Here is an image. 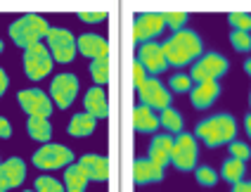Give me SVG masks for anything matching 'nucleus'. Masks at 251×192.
<instances>
[{
    "mask_svg": "<svg viewBox=\"0 0 251 192\" xmlns=\"http://www.w3.org/2000/svg\"><path fill=\"white\" fill-rule=\"evenodd\" d=\"M78 164L85 168L88 178L98 180V183H104L109 180V159L107 157H100V154H83L78 159Z\"/></svg>",
    "mask_w": 251,
    "mask_h": 192,
    "instance_id": "20",
    "label": "nucleus"
},
{
    "mask_svg": "<svg viewBox=\"0 0 251 192\" xmlns=\"http://www.w3.org/2000/svg\"><path fill=\"white\" fill-rule=\"evenodd\" d=\"M95 126H98V119L93 116V114H88V111H81V114H74L69 121V136L74 137H88L93 136V131H95Z\"/></svg>",
    "mask_w": 251,
    "mask_h": 192,
    "instance_id": "22",
    "label": "nucleus"
},
{
    "mask_svg": "<svg viewBox=\"0 0 251 192\" xmlns=\"http://www.w3.org/2000/svg\"><path fill=\"white\" fill-rule=\"evenodd\" d=\"M0 164H2V162H0Z\"/></svg>",
    "mask_w": 251,
    "mask_h": 192,
    "instance_id": "45",
    "label": "nucleus"
},
{
    "mask_svg": "<svg viewBox=\"0 0 251 192\" xmlns=\"http://www.w3.org/2000/svg\"><path fill=\"white\" fill-rule=\"evenodd\" d=\"M140 95V105H147L154 111H164L171 107V90H168L159 79H147V83L138 90Z\"/></svg>",
    "mask_w": 251,
    "mask_h": 192,
    "instance_id": "12",
    "label": "nucleus"
},
{
    "mask_svg": "<svg viewBox=\"0 0 251 192\" xmlns=\"http://www.w3.org/2000/svg\"><path fill=\"white\" fill-rule=\"evenodd\" d=\"M36 192H64V185L59 183V180L50 178V176H41V178H36Z\"/></svg>",
    "mask_w": 251,
    "mask_h": 192,
    "instance_id": "32",
    "label": "nucleus"
},
{
    "mask_svg": "<svg viewBox=\"0 0 251 192\" xmlns=\"http://www.w3.org/2000/svg\"><path fill=\"white\" fill-rule=\"evenodd\" d=\"M197 157H199L197 136L180 133V136L176 137V145H173V157H171V164L176 166L178 171H195V168H197Z\"/></svg>",
    "mask_w": 251,
    "mask_h": 192,
    "instance_id": "9",
    "label": "nucleus"
},
{
    "mask_svg": "<svg viewBox=\"0 0 251 192\" xmlns=\"http://www.w3.org/2000/svg\"><path fill=\"white\" fill-rule=\"evenodd\" d=\"M45 41L50 45V55H52V59L62 62V64L74 62V57L78 53V43H76V38H74V33H71L69 28L52 27Z\"/></svg>",
    "mask_w": 251,
    "mask_h": 192,
    "instance_id": "5",
    "label": "nucleus"
},
{
    "mask_svg": "<svg viewBox=\"0 0 251 192\" xmlns=\"http://www.w3.org/2000/svg\"><path fill=\"white\" fill-rule=\"evenodd\" d=\"M133 180L138 185H150V183H161L164 180V168L154 164L152 159H135L133 162Z\"/></svg>",
    "mask_w": 251,
    "mask_h": 192,
    "instance_id": "17",
    "label": "nucleus"
},
{
    "mask_svg": "<svg viewBox=\"0 0 251 192\" xmlns=\"http://www.w3.org/2000/svg\"><path fill=\"white\" fill-rule=\"evenodd\" d=\"M164 53H166L168 64L173 67H185L190 62H195L204 53V43L199 38V33L192 28H182L176 31L166 43H164Z\"/></svg>",
    "mask_w": 251,
    "mask_h": 192,
    "instance_id": "1",
    "label": "nucleus"
},
{
    "mask_svg": "<svg viewBox=\"0 0 251 192\" xmlns=\"http://www.w3.org/2000/svg\"><path fill=\"white\" fill-rule=\"evenodd\" d=\"M227 22L232 31H251V14L249 12H230L227 14Z\"/></svg>",
    "mask_w": 251,
    "mask_h": 192,
    "instance_id": "30",
    "label": "nucleus"
},
{
    "mask_svg": "<svg viewBox=\"0 0 251 192\" xmlns=\"http://www.w3.org/2000/svg\"><path fill=\"white\" fill-rule=\"evenodd\" d=\"M48 33H50V27L41 14H22L10 27L12 41L24 50L31 48V45H38L43 38H48Z\"/></svg>",
    "mask_w": 251,
    "mask_h": 192,
    "instance_id": "3",
    "label": "nucleus"
},
{
    "mask_svg": "<svg viewBox=\"0 0 251 192\" xmlns=\"http://www.w3.org/2000/svg\"><path fill=\"white\" fill-rule=\"evenodd\" d=\"M26 192H31V190H26ZM33 192H36V190H33Z\"/></svg>",
    "mask_w": 251,
    "mask_h": 192,
    "instance_id": "44",
    "label": "nucleus"
},
{
    "mask_svg": "<svg viewBox=\"0 0 251 192\" xmlns=\"http://www.w3.org/2000/svg\"><path fill=\"white\" fill-rule=\"evenodd\" d=\"M78 19L81 22H88V24H98V22H104L107 19V12L100 10V12H78Z\"/></svg>",
    "mask_w": 251,
    "mask_h": 192,
    "instance_id": "36",
    "label": "nucleus"
},
{
    "mask_svg": "<svg viewBox=\"0 0 251 192\" xmlns=\"http://www.w3.org/2000/svg\"><path fill=\"white\" fill-rule=\"evenodd\" d=\"M159 121H161V126L166 128L168 133H176V136H180L182 126H185V121H182V114L178 110H173V107L159 111Z\"/></svg>",
    "mask_w": 251,
    "mask_h": 192,
    "instance_id": "26",
    "label": "nucleus"
},
{
    "mask_svg": "<svg viewBox=\"0 0 251 192\" xmlns=\"http://www.w3.org/2000/svg\"><path fill=\"white\" fill-rule=\"evenodd\" d=\"M192 76L190 74H173L171 79H168V88L173 90V93H192Z\"/></svg>",
    "mask_w": 251,
    "mask_h": 192,
    "instance_id": "28",
    "label": "nucleus"
},
{
    "mask_svg": "<svg viewBox=\"0 0 251 192\" xmlns=\"http://www.w3.org/2000/svg\"><path fill=\"white\" fill-rule=\"evenodd\" d=\"M164 28H166L164 12H140L133 19V41L138 45L152 43L156 36H161Z\"/></svg>",
    "mask_w": 251,
    "mask_h": 192,
    "instance_id": "6",
    "label": "nucleus"
},
{
    "mask_svg": "<svg viewBox=\"0 0 251 192\" xmlns=\"http://www.w3.org/2000/svg\"><path fill=\"white\" fill-rule=\"evenodd\" d=\"M147 79H150V76H147V69L142 67L138 59H135V62H133V85L140 90V88L147 83Z\"/></svg>",
    "mask_w": 251,
    "mask_h": 192,
    "instance_id": "35",
    "label": "nucleus"
},
{
    "mask_svg": "<svg viewBox=\"0 0 251 192\" xmlns=\"http://www.w3.org/2000/svg\"><path fill=\"white\" fill-rule=\"evenodd\" d=\"M74 164V152L64 145L57 142H48L36 150L33 154V166H38L43 171H55V168H67Z\"/></svg>",
    "mask_w": 251,
    "mask_h": 192,
    "instance_id": "4",
    "label": "nucleus"
},
{
    "mask_svg": "<svg viewBox=\"0 0 251 192\" xmlns=\"http://www.w3.org/2000/svg\"><path fill=\"white\" fill-rule=\"evenodd\" d=\"M227 67H230V64H227L225 55H221V53H206V55H201L195 64H192L190 76H192L195 83L218 81L225 71H227Z\"/></svg>",
    "mask_w": 251,
    "mask_h": 192,
    "instance_id": "7",
    "label": "nucleus"
},
{
    "mask_svg": "<svg viewBox=\"0 0 251 192\" xmlns=\"http://www.w3.org/2000/svg\"><path fill=\"white\" fill-rule=\"evenodd\" d=\"M0 53H2V41H0Z\"/></svg>",
    "mask_w": 251,
    "mask_h": 192,
    "instance_id": "42",
    "label": "nucleus"
},
{
    "mask_svg": "<svg viewBox=\"0 0 251 192\" xmlns=\"http://www.w3.org/2000/svg\"><path fill=\"white\" fill-rule=\"evenodd\" d=\"M195 136L206 145V147H221L230 145L237 136V124L230 114H216L204 121H199L195 128Z\"/></svg>",
    "mask_w": 251,
    "mask_h": 192,
    "instance_id": "2",
    "label": "nucleus"
},
{
    "mask_svg": "<svg viewBox=\"0 0 251 192\" xmlns=\"http://www.w3.org/2000/svg\"><path fill=\"white\" fill-rule=\"evenodd\" d=\"M76 43H78V53L83 57H90V59L109 57V43L100 33H83V36L76 38Z\"/></svg>",
    "mask_w": 251,
    "mask_h": 192,
    "instance_id": "16",
    "label": "nucleus"
},
{
    "mask_svg": "<svg viewBox=\"0 0 251 192\" xmlns=\"http://www.w3.org/2000/svg\"><path fill=\"white\" fill-rule=\"evenodd\" d=\"M10 136H12V126H10V121H7L5 116H0V137L7 140Z\"/></svg>",
    "mask_w": 251,
    "mask_h": 192,
    "instance_id": "37",
    "label": "nucleus"
},
{
    "mask_svg": "<svg viewBox=\"0 0 251 192\" xmlns=\"http://www.w3.org/2000/svg\"><path fill=\"white\" fill-rule=\"evenodd\" d=\"M19 107L26 111L28 116H50L52 114V97H48L41 88H28L17 93Z\"/></svg>",
    "mask_w": 251,
    "mask_h": 192,
    "instance_id": "11",
    "label": "nucleus"
},
{
    "mask_svg": "<svg viewBox=\"0 0 251 192\" xmlns=\"http://www.w3.org/2000/svg\"><path fill=\"white\" fill-rule=\"evenodd\" d=\"M138 62L142 67L147 69V74H164L168 69V59H166V53H164V45L161 43H145L138 48Z\"/></svg>",
    "mask_w": 251,
    "mask_h": 192,
    "instance_id": "13",
    "label": "nucleus"
},
{
    "mask_svg": "<svg viewBox=\"0 0 251 192\" xmlns=\"http://www.w3.org/2000/svg\"><path fill=\"white\" fill-rule=\"evenodd\" d=\"M232 192H251V183L249 180H242L237 185H232Z\"/></svg>",
    "mask_w": 251,
    "mask_h": 192,
    "instance_id": "39",
    "label": "nucleus"
},
{
    "mask_svg": "<svg viewBox=\"0 0 251 192\" xmlns=\"http://www.w3.org/2000/svg\"><path fill=\"white\" fill-rule=\"evenodd\" d=\"M78 95V79L74 74H59L50 83V97L59 110H69Z\"/></svg>",
    "mask_w": 251,
    "mask_h": 192,
    "instance_id": "10",
    "label": "nucleus"
},
{
    "mask_svg": "<svg viewBox=\"0 0 251 192\" xmlns=\"http://www.w3.org/2000/svg\"><path fill=\"white\" fill-rule=\"evenodd\" d=\"M249 107H251V93H249Z\"/></svg>",
    "mask_w": 251,
    "mask_h": 192,
    "instance_id": "43",
    "label": "nucleus"
},
{
    "mask_svg": "<svg viewBox=\"0 0 251 192\" xmlns=\"http://www.w3.org/2000/svg\"><path fill=\"white\" fill-rule=\"evenodd\" d=\"M26 178V164L19 159V157H12V159H5L0 164V192H7L12 188H19Z\"/></svg>",
    "mask_w": 251,
    "mask_h": 192,
    "instance_id": "14",
    "label": "nucleus"
},
{
    "mask_svg": "<svg viewBox=\"0 0 251 192\" xmlns=\"http://www.w3.org/2000/svg\"><path fill=\"white\" fill-rule=\"evenodd\" d=\"M164 19H166V27L176 31H182L185 28V22H187V12H164Z\"/></svg>",
    "mask_w": 251,
    "mask_h": 192,
    "instance_id": "34",
    "label": "nucleus"
},
{
    "mask_svg": "<svg viewBox=\"0 0 251 192\" xmlns=\"http://www.w3.org/2000/svg\"><path fill=\"white\" fill-rule=\"evenodd\" d=\"M26 131L33 140H38V142H43V145H48L50 137H52V124H50L45 116H28Z\"/></svg>",
    "mask_w": 251,
    "mask_h": 192,
    "instance_id": "24",
    "label": "nucleus"
},
{
    "mask_svg": "<svg viewBox=\"0 0 251 192\" xmlns=\"http://www.w3.org/2000/svg\"><path fill=\"white\" fill-rule=\"evenodd\" d=\"M227 150H230V154H232L235 159H242V162L251 159V147L247 142H242V140H232V142L227 145Z\"/></svg>",
    "mask_w": 251,
    "mask_h": 192,
    "instance_id": "33",
    "label": "nucleus"
},
{
    "mask_svg": "<svg viewBox=\"0 0 251 192\" xmlns=\"http://www.w3.org/2000/svg\"><path fill=\"white\" fill-rule=\"evenodd\" d=\"M88 180L90 178L81 164H71L64 168V190L67 192H85Z\"/></svg>",
    "mask_w": 251,
    "mask_h": 192,
    "instance_id": "23",
    "label": "nucleus"
},
{
    "mask_svg": "<svg viewBox=\"0 0 251 192\" xmlns=\"http://www.w3.org/2000/svg\"><path fill=\"white\" fill-rule=\"evenodd\" d=\"M7 83H10V81H7V74H5V69L0 67V97L5 95V90H7Z\"/></svg>",
    "mask_w": 251,
    "mask_h": 192,
    "instance_id": "38",
    "label": "nucleus"
},
{
    "mask_svg": "<svg viewBox=\"0 0 251 192\" xmlns=\"http://www.w3.org/2000/svg\"><path fill=\"white\" fill-rule=\"evenodd\" d=\"M173 145H176V137L171 136H154L152 142H150V159L154 164H159L161 168H166L171 164V157H173Z\"/></svg>",
    "mask_w": 251,
    "mask_h": 192,
    "instance_id": "18",
    "label": "nucleus"
},
{
    "mask_svg": "<svg viewBox=\"0 0 251 192\" xmlns=\"http://www.w3.org/2000/svg\"><path fill=\"white\" fill-rule=\"evenodd\" d=\"M230 43L237 53H249L251 50V33L247 31H232L230 33Z\"/></svg>",
    "mask_w": 251,
    "mask_h": 192,
    "instance_id": "31",
    "label": "nucleus"
},
{
    "mask_svg": "<svg viewBox=\"0 0 251 192\" xmlns=\"http://www.w3.org/2000/svg\"><path fill=\"white\" fill-rule=\"evenodd\" d=\"M195 178L199 185H204V188H213L216 183H218V173L211 168V166H197L195 168Z\"/></svg>",
    "mask_w": 251,
    "mask_h": 192,
    "instance_id": "29",
    "label": "nucleus"
},
{
    "mask_svg": "<svg viewBox=\"0 0 251 192\" xmlns=\"http://www.w3.org/2000/svg\"><path fill=\"white\" fill-rule=\"evenodd\" d=\"M218 97H221V83L218 81L195 83V88L190 93V100H192V107L195 110H209Z\"/></svg>",
    "mask_w": 251,
    "mask_h": 192,
    "instance_id": "15",
    "label": "nucleus"
},
{
    "mask_svg": "<svg viewBox=\"0 0 251 192\" xmlns=\"http://www.w3.org/2000/svg\"><path fill=\"white\" fill-rule=\"evenodd\" d=\"M244 173H247V162L235 159V157L225 159L223 166H221V178L227 180L230 185H237V183H242V180H244Z\"/></svg>",
    "mask_w": 251,
    "mask_h": 192,
    "instance_id": "25",
    "label": "nucleus"
},
{
    "mask_svg": "<svg viewBox=\"0 0 251 192\" xmlns=\"http://www.w3.org/2000/svg\"><path fill=\"white\" fill-rule=\"evenodd\" d=\"M90 76L95 85H104L109 81V57H102V59H93L90 64Z\"/></svg>",
    "mask_w": 251,
    "mask_h": 192,
    "instance_id": "27",
    "label": "nucleus"
},
{
    "mask_svg": "<svg viewBox=\"0 0 251 192\" xmlns=\"http://www.w3.org/2000/svg\"><path fill=\"white\" fill-rule=\"evenodd\" d=\"M244 131H247V136L251 137V114H247V116H244Z\"/></svg>",
    "mask_w": 251,
    "mask_h": 192,
    "instance_id": "40",
    "label": "nucleus"
},
{
    "mask_svg": "<svg viewBox=\"0 0 251 192\" xmlns=\"http://www.w3.org/2000/svg\"><path fill=\"white\" fill-rule=\"evenodd\" d=\"M159 126H161L159 114H156L152 107L138 105V107L133 110V128H135L138 133H156Z\"/></svg>",
    "mask_w": 251,
    "mask_h": 192,
    "instance_id": "21",
    "label": "nucleus"
},
{
    "mask_svg": "<svg viewBox=\"0 0 251 192\" xmlns=\"http://www.w3.org/2000/svg\"><path fill=\"white\" fill-rule=\"evenodd\" d=\"M244 71H247V76H251V57L244 62Z\"/></svg>",
    "mask_w": 251,
    "mask_h": 192,
    "instance_id": "41",
    "label": "nucleus"
},
{
    "mask_svg": "<svg viewBox=\"0 0 251 192\" xmlns=\"http://www.w3.org/2000/svg\"><path fill=\"white\" fill-rule=\"evenodd\" d=\"M85 111L93 114L95 119H107L109 116V102H107V93L102 90V85H93L83 97Z\"/></svg>",
    "mask_w": 251,
    "mask_h": 192,
    "instance_id": "19",
    "label": "nucleus"
},
{
    "mask_svg": "<svg viewBox=\"0 0 251 192\" xmlns=\"http://www.w3.org/2000/svg\"><path fill=\"white\" fill-rule=\"evenodd\" d=\"M24 71L31 81H41L52 71V55L43 43L24 50Z\"/></svg>",
    "mask_w": 251,
    "mask_h": 192,
    "instance_id": "8",
    "label": "nucleus"
}]
</instances>
